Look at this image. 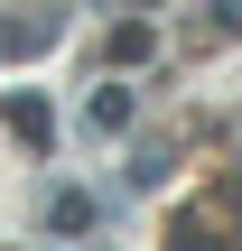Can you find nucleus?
I'll list each match as a JSON object with an SVG mask.
<instances>
[{
	"instance_id": "nucleus-1",
	"label": "nucleus",
	"mask_w": 242,
	"mask_h": 251,
	"mask_svg": "<svg viewBox=\"0 0 242 251\" xmlns=\"http://www.w3.org/2000/svg\"><path fill=\"white\" fill-rule=\"evenodd\" d=\"M9 130H19V140H37V149H47V140H56V112H47V102H37V93H19V102H9Z\"/></svg>"
},
{
	"instance_id": "nucleus-3",
	"label": "nucleus",
	"mask_w": 242,
	"mask_h": 251,
	"mask_svg": "<svg viewBox=\"0 0 242 251\" xmlns=\"http://www.w3.org/2000/svg\"><path fill=\"white\" fill-rule=\"evenodd\" d=\"M56 28H65L56 9H47V19H9V28H0V47H9V56H28V47H56Z\"/></svg>"
},
{
	"instance_id": "nucleus-2",
	"label": "nucleus",
	"mask_w": 242,
	"mask_h": 251,
	"mask_svg": "<svg viewBox=\"0 0 242 251\" xmlns=\"http://www.w3.org/2000/svg\"><path fill=\"white\" fill-rule=\"evenodd\" d=\"M47 224H56V233H93V196H84V186H56Z\"/></svg>"
},
{
	"instance_id": "nucleus-4",
	"label": "nucleus",
	"mask_w": 242,
	"mask_h": 251,
	"mask_svg": "<svg viewBox=\"0 0 242 251\" xmlns=\"http://www.w3.org/2000/svg\"><path fill=\"white\" fill-rule=\"evenodd\" d=\"M84 121H93V130H131V84H103Z\"/></svg>"
},
{
	"instance_id": "nucleus-5",
	"label": "nucleus",
	"mask_w": 242,
	"mask_h": 251,
	"mask_svg": "<svg viewBox=\"0 0 242 251\" xmlns=\"http://www.w3.org/2000/svg\"><path fill=\"white\" fill-rule=\"evenodd\" d=\"M215 28H242V0H215Z\"/></svg>"
}]
</instances>
